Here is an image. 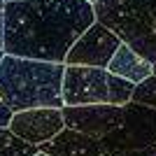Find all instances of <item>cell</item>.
<instances>
[{
	"mask_svg": "<svg viewBox=\"0 0 156 156\" xmlns=\"http://www.w3.org/2000/svg\"><path fill=\"white\" fill-rule=\"evenodd\" d=\"M96 21L89 0L5 2V54L65 63L77 37Z\"/></svg>",
	"mask_w": 156,
	"mask_h": 156,
	"instance_id": "6da1fadb",
	"label": "cell"
},
{
	"mask_svg": "<svg viewBox=\"0 0 156 156\" xmlns=\"http://www.w3.org/2000/svg\"><path fill=\"white\" fill-rule=\"evenodd\" d=\"M63 72L65 63L5 54L0 61V100L14 112L33 107L63 110Z\"/></svg>",
	"mask_w": 156,
	"mask_h": 156,
	"instance_id": "7a4b0ae2",
	"label": "cell"
},
{
	"mask_svg": "<svg viewBox=\"0 0 156 156\" xmlns=\"http://www.w3.org/2000/svg\"><path fill=\"white\" fill-rule=\"evenodd\" d=\"M96 21L156 63V0H98Z\"/></svg>",
	"mask_w": 156,
	"mask_h": 156,
	"instance_id": "3957f363",
	"label": "cell"
},
{
	"mask_svg": "<svg viewBox=\"0 0 156 156\" xmlns=\"http://www.w3.org/2000/svg\"><path fill=\"white\" fill-rule=\"evenodd\" d=\"M135 84L112 75L107 68L65 65L63 72V103L65 105H126L133 100Z\"/></svg>",
	"mask_w": 156,
	"mask_h": 156,
	"instance_id": "277c9868",
	"label": "cell"
},
{
	"mask_svg": "<svg viewBox=\"0 0 156 156\" xmlns=\"http://www.w3.org/2000/svg\"><path fill=\"white\" fill-rule=\"evenodd\" d=\"M100 147L105 151H135L156 147V110L140 103L124 105V119L119 128H114L110 135L100 140Z\"/></svg>",
	"mask_w": 156,
	"mask_h": 156,
	"instance_id": "5b68a950",
	"label": "cell"
},
{
	"mask_svg": "<svg viewBox=\"0 0 156 156\" xmlns=\"http://www.w3.org/2000/svg\"><path fill=\"white\" fill-rule=\"evenodd\" d=\"M119 47H121V40H119L117 33H112L100 21H93L77 37V42L70 47V51L65 56V65L107 68Z\"/></svg>",
	"mask_w": 156,
	"mask_h": 156,
	"instance_id": "8992f818",
	"label": "cell"
},
{
	"mask_svg": "<svg viewBox=\"0 0 156 156\" xmlns=\"http://www.w3.org/2000/svg\"><path fill=\"white\" fill-rule=\"evenodd\" d=\"M63 119L68 128L82 130L91 137L103 140L110 135L114 128H119L124 119V105H107V103H96V105H65L63 107Z\"/></svg>",
	"mask_w": 156,
	"mask_h": 156,
	"instance_id": "52a82bcc",
	"label": "cell"
},
{
	"mask_svg": "<svg viewBox=\"0 0 156 156\" xmlns=\"http://www.w3.org/2000/svg\"><path fill=\"white\" fill-rule=\"evenodd\" d=\"M63 128H65V119L61 107H33V110L14 112L12 126H9V130L16 137L30 144H37V147L49 142Z\"/></svg>",
	"mask_w": 156,
	"mask_h": 156,
	"instance_id": "ba28073f",
	"label": "cell"
},
{
	"mask_svg": "<svg viewBox=\"0 0 156 156\" xmlns=\"http://www.w3.org/2000/svg\"><path fill=\"white\" fill-rule=\"evenodd\" d=\"M40 151H44L49 156H98L103 154V147H100L98 137H91L82 130L65 126L49 142L40 144Z\"/></svg>",
	"mask_w": 156,
	"mask_h": 156,
	"instance_id": "9c48e42d",
	"label": "cell"
},
{
	"mask_svg": "<svg viewBox=\"0 0 156 156\" xmlns=\"http://www.w3.org/2000/svg\"><path fill=\"white\" fill-rule=\"evenodd\" d=\"M151 68H154V63L149 58H144L140 51H135L133 47L124 44V42H121V47L117 49V54L112 56L110 65H107V70L112 75H117L121 79H128L133 84H140L142 79L149 77Z\"/></svg>",
	"mask_w": 156,
	"mask_h": 156,
	"instance_id": "30bf717a",
	"label": "cell"
},
{
	"mask_svg": "<svg viewBox=\"0 0 156 156\" xmlns=\"http://www.w3.org/2000/svg\"><path fill=\"white\" fill-rule=\"evenodd\" d=\"M37 151V144L16 137L9 128H0V156H35Z\"/></svg>",
	"mask_w": 156,
	"mask_h": 156,
	"instance_id": "8fae6325",
	"label": "cell"
},
{
	"mask_svg": "<svg viewBox=\"0 0 156 156\" xmlns=\"http://www.w3.org/2000/svg\"><path fill=\"white\" fill-rule=\"evenodd\" d=\"M133 103L147 105V107H154L156 110V75L151 72L147 79H142L140 84H135L133 89Z\"/></svg>",
	"mask_w": 156,
	"mask_h": 156,
	"instance_id": "7c38bea8",
	"label": "cell"
},
{
	"mask_svg": "<svg viewBox=\"0 0 156 156\" xmlns=\"http://www.w3.org/2000/svg\"><path fill=\"white\" fill-rule=\"evenodd\" d=\"M12 119H14V110L5 100H0V128H9V126H12Z\"/></svg>",
	"mask_w": 156,
	"mask_h": 156,
	"instance_id": "4fadbf2b",
	"label": "cell"
},
{
	"mask_svg": "<svg viewBox=\"0 0 156 156\" xmlns=\"http://www.w3.org/2000/svg\"><path fill=\"white\" fill-rule=\"evenodd\" d=\"M105 156H156V147L135 149V151H105Z\"/></svg>",
	"mask_w": 156,
	"mask_h": 156,
	"instance_id": "5bb4252c",
	"label": "cell"
},
{
	"mask_svg": "<svg viewBox=\"0 0 156 156\" xmlns=\"http://www.w3.org/2000/svg\"><path fill=\"white\" fill-rule=\"evenodd\" d=\"M5 2L7 0H0V61L5 56Z\"/></svg>",
	"mask_w": 156,
	"mask_h": 156,
	"instance_id": "9a60e30c",
	"label": "cell"
},
{
	"mask_svg": "<svg viewBox=\"0 0 156 156\" xmlns=\"http://www.w3.org/2000/svg\"><path fill=\"white\" fill-rule=\"evenodd\" d=\"M35 156H49V154H44V151H37V154H35Z\"/></svg>",
	"mask_w": 156,
	"mask_h": 156,
	"instance_id": "2e32d148",
	"label": "cell"
},
{
	"mask_svg": "<svg viewBox=\"0 0 156 156\" xmlns=\"http://www.w3.org/2000/svg\"><path fill=\"white\" fill-rule=\"evenodd\" d=\"M151 72H154V75H156V63H154V68H151Z\"/></svg>",
	"mask_w": 156,
	"mask_h": 156,
	"instance_id": "e0dca14e",
	"label": "cell"
},
{
	"mask_svg": "<svg viewBox=\"0 0 156 156\" xmlns=\"http://www.w3.org/2000/svg\"><path fill=\"white\" fill-rule=\"evenodd\" d=\"M89 2H91V5H96V2H98V0H89Z\"/></svg>",
	"mask_w": 156,
	"mask_h": 156,
	"instance_id": "ac0fdd59",
	"label": "cell"
},
{
	"mask_svg": "<svg viewBox=\"0 0 156 156\" xmlns=\"http://www.w3.org/2000/svg\"><path fill=\"white\" fill-rule=\"evenodd\" d=\"M98 156H105V154H98Z\"/></svg>",
	"mask_w": 156,
	"mask_h": 156,
	"instance_id": "d6986e66",
	"label": "cell"
},
{
	"mask_svg": "<svg viewBox=\"0 0 156 156\" xmlns=\"http://www.w3.org/2000/svg\"><path fill=\"white\" fill-rule=\"evenodd\" d=\"M7 2H9V0H7Z\"/></svg>",
	"mask_w": 156,
	"mask_h": 156,
	"instance_id": "ffe728a7",
	"label": "cell"
}]
</instances>
